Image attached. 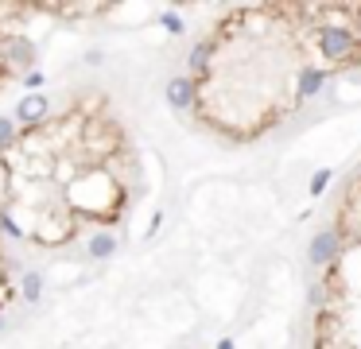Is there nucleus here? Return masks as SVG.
<instances>
[{
  "instance_id": "1",
  "label": "nucleus",
  "mask_w": 361,
  "mask_h": 349,
  "mask_svg": "<svg viewBox=\"0 0 361 349\" xmlns=\"http://www.w3.org/2000/svg\"><path fill=\"white\" fill-rule=\"evenodd\" d=\"M342 252H346V245H342V237H338V229L334 225H327V229H319L315 233V241H311V249H307V260H311V268H334L338 260H342Z\"/></svg>"
},
{
  "instance_id": "2",
  "label": "nucleus",
  "mask_w": 361,
  "mask_h": 349,
  "mask_svg": "<svg viewBox=\"0 0 361 349\" xmlns=\"http://www.w3.org/2000/svg\"><path fill=\"white\" fill-rule=\"evenodd\" d=\"M47 109H50L47 93H24L20 105H16V113H12V121L20 125V132H35V128L47 121Z\"/></svg>"
},
{
  "instance_id": "3",
  "label": "nucleus",
  "mask_w": 361,
  "mask_h": 349,
  "mask_svg": "<svg viewBox=\"0 0 361 349\" xmlns=\"http://www.w3.org/2000/svg\"><path fill=\"white\" fill-rule=\"evenodd\" d=\"M327 82H330V70H327V67L303 62V67H299V78H295V93H299V105H303V101H311V97H319V93L327 90Z\"/></svg>"
},
{
  "instance_id": "4",
  "label": "nucleus",
  "mask_w": 361,
  "mask_h": 349,
  "mask_svg": "<svg viewBox=\"0 0 361 349\" xmlns=\"http://www.w3.org/2000/svg\"><path fill=\"white\" fill-rule=\"evenodd\" d=\"M214 50H218V39H214V35H202V39L191 47V55H186V78H191V82H202V78L210 74V55Z\"/></svg>"
},
{
  "instance_id": "5",
  "label": "nucleus",
  "mask_w": 361,
  "mask_h": 349,
  "mask_svg": "<svg viewBox=\"0 0 361 349\" xmlns=\"http://www.w3.org/2000/svg\"><path fill=\"white\" fill-rule=\"evenodd\" d=\"M163 97H168V105L175 109V113H191V109L198 105V85H194L186 74H179V78H171V82H168Z\"/></svg>"
},
{
  "instance_id": "6",
  "label": "nucleus",
  "mask_w": 361,
  "mask_h": 349,
  "mask_svg": "<svg viewBox=\"0 0 361 349\" xmlns=\"http://www.w3.org/2000/svg\"><path fill=\"white\" fill-rule=\"evenodd\" d=\"M0 55H4V62L8 67H32L35 62V43L27 39V35H4L0 39Z\"/></svg>"
},
{
  "instance_id": "7",
  "label": "nucleus",
  "mask_w": 361,
  "mask_h": 349,
  "mask_svg": "<svg viewBox=\"0 0 361 349\" xmlns=\"http://www.w3.org/2000/svg\"><path fill=\"white\" fill-rule=\"evenodd\" d=\"M117 249H121V241L113 237L109 229L90 233V241H86V256L90 260H109V256H117Z\"/></svg>"
},
{
  "instance_id": "8",
  "label": "nucleus",
  "mask_w": 361,
  "mask_h": 349,
  "mask_svg": "<svg viewBox=\"0 0 361 349\" xmlns=\"http://www.w3.org/2000/svg\"><path fill=\"white\" fill-rule=\"evenodd\" d=\"M20 295H24L27 303H39V295H43V275H39V272H20Z\"/></svg>"
},
{
  "instance_id": "9",
  "label": "nucleus",
  "mask_w": 361,
  "mask_h": 349,
  "mask_svg": "<svg viewBox=\"0 0 361 349\" xmlns=\"http://www.w3.org/2000/svg\"><path fill=\"white\" fill-rule=\"evenodd\" d=\"M16 140H20V125L12 116H0V156L16 148Z\"/></svg>"
},
{
  "instance_id": "10",
  "label": "nucleus",
  "mask_w": 361,
  "mask_h": 349,
  "mask_svg": "<svg viewBox=\"0 0 361 349\" xmlns=\"http://www.w3.org/2000/svg\"><path fill=\"white\" fill-rule=\"evenodd\" d=\"M160 24H163V32H168V35H183L186 32V24H183V16H179V12H163Z\"/></svg>"
},
{
  "instance_id": "11",
  "label": "nucleus",
  "mask_w": 361,
  "mask_h": 349,
  "mask_svg": "<svg viewBox=\"0 0 361 349\" xmlns=\"http://www.w3.org/2000/svg\"><path fill=\"white\" fill-rule=\"evenodd\" d=\"M0 233H8L12 241H24V229H20V225H16V217H12V214H4V210H0Z\"/></svg>"
},
{
  "instance_id": "12",
  "label": "nucleus",
  "mask_w": 361,
  "mask_h": 349,
  "mask_svg": "<svg viewBox=\"0 0 361 349\" xmlns=\"http://www.w3.org/2000/svg\"><path fill=\"white\" fill-rule=\"evenodd\" d=\"M330 179H334V171H330V167H319V171H315V179H311V194H315V198H319V194L327 191Z\"/></svg>"
},
{
  "instance_id": "13",
  "label": "nucleus",
  "mask_w": 361,
  "mask_h": 349,
  "mask_svg": "<svg viewBox=\"0 0 361 349\" xmlns=\"http://www.w3.org/2000/svg\"><path fill=\"white\" fill-rule=\"evenodd\" d=\"M43 82H47V78H43V70H27V74H24V85H27L32 93H39Z\"/></svg>"
},
{
  "instance_id": "14",
  "label": "nucleus",
  "mask_w": 361,
  "mask_h": 349,
  "mask_svg": "<svg viewBox=\"0 0 361 349\" xmlns=\"http://www.w3.org/2000/svg\"><path fill=\"white\" fill-rule=\"evenodd\" d=\"M86 67H101V50H90V55H86Z\"/></svg>"
},
{
  "instance_id": "15",
  "label": "nucleus",
  "mask_w": 361,
  "mask_h": 349,
  "mask_svg": "<svg viewBox=\"0 0 361 349\" xmlns=\"http://www.w3.org/2000/svg\"><path fill=\"white\" fill-rule=\"evenodd\" d=\"M218 349H233V338H222V341H218Z\"/></svg>"
}]
</instances>
